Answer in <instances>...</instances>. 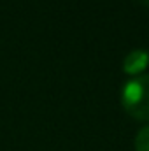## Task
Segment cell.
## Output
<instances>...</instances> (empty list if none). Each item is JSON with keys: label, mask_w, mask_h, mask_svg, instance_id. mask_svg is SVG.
Here are the masks:
<instances>
[{"label": "cell", "mask_w": 149, "mask_h": 151, "mask_svg": "<svg viewBox=\"0 0 149 151\" xmlns=\"http://www.w3.org/2000/svg\"><path fill=\"white\" fill-rule=\"evenodd\" d=\"M121 104L133 119L149 121V74L135 76L125 83Z\"/></svg>", "instance_id": "1"}, {"label": "cell", "mask_w": 149, "mask_h": 151, "mask_svg": "<svg viewBox=\"0 0 149 151\" xmlns=\"http://www.w3.org/2000/svg\"><path fill=\"white\" fill-rule=\"evenodd\" d=\"M149 65V51L146 49H133L123 60V72L128 76H140Z\"/></svg>", "instance_id": "2"}, {"label": "cell", "mask_w": 149, "mask_h": 151, "mask_svg": "<svg viewBox=\"0 0 149 151\" xmlns=\"http://www.w3.org/2000/svg\"><path fill=\"white\" fill-rule=\"evenodd\" d=\"M135 151H149V125L139 130L135 137Z\"/></svg>", "instance_id": "3"}, {"label": "cell", "mask_w": 149, "mask_h": 151, "mask_svg": "<svg viewBox=\"0 0 149 151\" xmlns=\"http://www.w3.org/2000/svg\"><path fill=\"white\" fill-rule=\"evenodd\" d=\"M142 4H144L146 7H149V0H142Z\"/></svg>", "instance_id": "4"}]
</instances>
